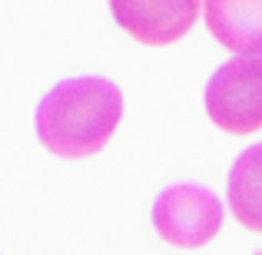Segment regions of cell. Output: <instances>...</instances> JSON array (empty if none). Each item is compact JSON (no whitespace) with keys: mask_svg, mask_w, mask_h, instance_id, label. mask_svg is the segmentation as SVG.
Listing matches in <instances>:
<instances>
[{"mask_svg":"<svg viewBox=\"0 0 262 255\" xmlns=\"http://www.w3.org/2000/svg\"><path fill=\"white\" fill-rule=\"evenodd\" d=\"M153 229L169 245L196 249L223 229V202L212 189L199 182L169 186L153 202Z\"/></svg>","mask_w":262,"mask_h":255,"instance_id":"3957f363","label":"cell"},{"mask_svg":"<svg viewBox=\"0 0 262 255\" xmlns=\"http://www.w3.org/2000/svg\"><path fill=\"white\" fill-rule=\"evenodd\" d=\"M199 4L203 0H110V13L136 43L166 47L192 30Z\"/></svg>","mask_w":262,"mask_h":255,"instance_id":"277c9868","label":"cell"},{"mask_svg":"<svg viewBox=\"0 0 262 255\" xmlns=\"http://www.w3.org/2000/svg\"><path fill=\"white\" fill-rule=\"evenodd\" d=\"M232 216L243 229L262 232V143L246 146L229 169V189H226Z\"/></svg>","mask_w":262,"mask_h":255,"instance_id":"8992f818","label":"cell"},{"mask_svg":"<svg viewBox=\"0 0 262 255\" xmlns=\"http://www.w3.org/2000/svg\"><path fill=\"white\" fill-rule=\"evenodd\" d=\"M203 20L226 50H262V0H203Z\"/></svg>","mask_w":262,"mask_h":255,"instance_id":"5b68a950","label":"cell"},{"mask_svg":"<svg viewBox=\"0 0 262 255\" xmlns=\"http://www.w3.org/2000/svg\"><path fill=\"white\" fill-rule=\"evenodd\" d=\"M206 113L223 133L249 136L262 129V50L236 53L206 83Z\"/></svg>","mask_w":262,"mask_h":255,"instance_id":"7a4b0ae2","label":"cell"},{"mask_svg":"<svg viewBox=\"0 0 262 255\" xmlns=\"http://www.w3.org/2000/svg\"><path fill=\"white\" fill-rule=\"evenodd\" d=\"M123 116V93L106 77L63 80L40 100L33 126L43 149L60 159H86L100 153Z\"/></svg>","mask_w":262,"mask_h":255,"instance_id":"6da1fadb","label":"cell"}]
</instances>
